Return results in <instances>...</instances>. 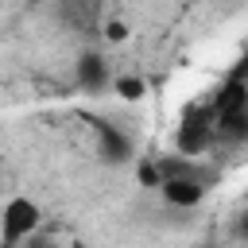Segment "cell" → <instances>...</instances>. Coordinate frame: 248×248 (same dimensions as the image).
<instances>
[{"mask_svg":"<svg viewBox=\"0 0 248 248\" xmlns=\"http://www.w3.org/2000/svg\"><path fill=\"white\" fill-rule=\"evenodd\" d=\"M112 85H116V93H120L124 101H140V97L147 93V85H143V78H136V74H120V78H116Z\"/></svg>","mask_w":248,"mask_h":248,"instance_id":"cell-6","label":"cell"},{"mask_svg":"<svg viewBox=\"0 0 248 248\" xmlns=\"http://www.w3.org/2000/svg\"><path fill=\"white\" fill-rule=\"evenodd\" d=\"M232 232L248 240V213H240V217H236V225H232Z\"/></svg>","mask_w":248,"mask_h":248,"instance_id":"cell-7","label":"cell"},{"mask_svg":"<svg viewBox=\"0 0 248 248\" xmlns=\"http://www.w3.org/2000/svg\"><path fill=\"white\" fill-rule=\"evenodd\" d=\"M93 132H97V155L105 163H128L136 155V143L108 120H93Z\"/></svg>","mask_w":248,"mask_h":248,"instance_id":"cell-4","label":"cell"},{"mask_svg":"<svg viewBox=\"0 0 248 248\" xmlns=\"http://www.w3.org/2000/svg\"><path fill=\"white\" fill-rule=\"evenodd\" d=\"M74 78H78V85H81L85 93H105V89L112 85L108 62H105L101 54H93V50H85V54L74 62Z\"/></svg>","mask_w":248,"mask_h":248,"instance_id":"cell-5","label":"cell"},{"mask_svg":"<svg viewBox=\"0 0 248 248\" xmlns=\"http://www.w3.org/2000/svg\"><path fill=\"white\" fill-rule=\"evenodd\" d=\"M213 136H217V116H209V112H186L174 143H178L182 155H202L213 143Z\"/></svg>","mask_w":248,"mask_h":248,"instance_id":"cell-2","label":"cell"},{"mask_svg":"<svg viewBox=\"0 0 248 248\" xmlns=\"http://www.w3.org/2000/svg\"><path fill=\"white\" fill-rule=\"evenodd\" d=\"M39 221H43V209H39L31 198H8V202H4V217H0L4 244L31 240V232L39 229Z\"/></svg>","mask_w":248,"mask_h":248,"instance_id":"cell-1","label":"cell"},{"mask_svg":"<svg viewBox=\"0 0 248 248\" xmlns=\"http://www.w3.org/2000/svg\"><path fill=\"white\" fill-rule=\"evenodd\" d=\"M209 182L213 178H202V174H174V178H163V202L174 205V209H194L202 205V198L209 194Z\"/></svg>","mask_w":248,"mask_h":248,"instance_id":"cell-3","label":"cell"}]
</instances>
